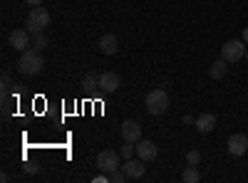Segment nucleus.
I'll use <instances>...</instances> for the list:
<instances>
[{"label":"nucleus","instance_id":"1","mask_svg":"<svg viewBox=\"0 0 248 183\" xmlns=\"http://www.w3.org/2000/svg\"><path fill=\"white\" fill-rule=\"evenodd\" d=\"M17 72L23 74V77H35V74H40L43 72V67H45V59L40 57V52L37 50H25L23 55H20V59H17Z\"/></svg>","mask_w":248,"mask_h":183},{"label":"nucleus","instance_id":"2","mask_svg":"<svg viewBox=\"0 0 248 183\" xmlns=\"http://www.w3.org/2000/svg\"><path fill=\"white\" fill-rule=\"evenodd\" d=\"M169 104H171V99H169V92H167V89L156 87V89H152V92L147 94V112H149L152 116L167 114V112H169Z\"/></svg>","mask_w":248,"mask_h":183},{"label":"nucleus","instance_id":"3","mask_svg":"<svg viewBox=\"0 0 248 183\" xmlns=\"http://www.w3.org/2000/svg\"><path fill=\"white\" fill-rule=\"evenodd\" d=\"M50 10H45V8H32L30 10V15H28V20H25V28L32 32V35H37V32H45V28H50Z\"/></svg>","mask_w":248,"mask_h":183},{"label":"nucleus","instance_id":"4","mask_svg":"<svg viewBox=\"0 0 248 183\" xmlns=\"http://www.w3.org/2000/svg\"><path fill=\"white\" fill-rule=\"evenodd\" d=\"M97 169L102 171V173H112V171H117V169H122V154L119 151H114V149H105V151H99V156H97Z\"/></svg>","mask_w":248,"mask_h":183},{"label":"nucleus","instance_id":"5","mask_svg":"<svg viewBox=\"0 0 248 183\" xmlns=\"http://www.w3.org/2000/svg\"><path fill=\"white\" fill-rule=\"evenodd\" d=\"M246 50H248V45L243 40H229V42L221 47V57L231 65V62H238V59L246 57Z\"/></svg>","mask_w":248,"mask_h":183},{"label":"nucleus","instance_id":"6","mask_svg":"<svg viewBox=\"0 0 248 183\" xmlns=\"http://www.w3.org/2000/svg\"><path fill=\"white\" fill-rule=\"evenodd\" d=\"M30 35H32V32H30L28 28H15V30L10 32V37H8V42H10V47H13V50L25 52V50H30V45H32Z\"/></svg>","mask_w":248,"mask_h":183},{"label":"nucleus","instance_id":"7","mask_svg":"<svg viewBox=\"0 0 248 183\" xmlns=\"http://www.w3.org/2000/svg\"><path fill=\"white\" fill-rule=\"evenodd\" d=\"M144 164H147V161H141L139 156L134 158H124V164H122V171L124 173H127V178L129 181H134V178H141L144 173H147V166H144Z\"/></svg>","mask_w":248,"mask_h":183},{"label":"nucleus","instance_id":"8","mask_svg":"<svg viewBox=\"0 0 248 183\" xmlns=\"http://www.w3.org/2000/svg\"><path fill=\"white\" fill-rule=\"evenodd\" d=\"M119 134L124 141H129V144H137V141H141V124L134 119H127L124 124L119 127Z\"/></svg>","mask_w":248,"mask_h":183},{"label":"nucleus","instance_id":"9","mask_svg":"<svg viewBox=\"0 0 248 183\" xmlns=\"http://www.w3.org/2000/svg\"><path fill=\"white\" fill-rule=\"evenodd\" d=\"M134 149H137V156H139L141 161H154V158H156V154H159L156 144H154V141H147V139L137 141Z\"/></svg>","mask_w":248,"mask_h":183},{"label":"nucleus","instance_id":"10","mask_svg":"<svg viewBox=\"0 0 248 183\" xmlns=\"http://www.w3.org/2000/svg\"><path fill=\"white\" fill-rule=\"evenodd\" d=\"M226 146H229V154L231 156H243L248 151V136L246 134H233Z\"/></svg>","mask_w":248,"mask_h":183},{"label":"nucleus","instance_id":"11","mask_svg":"<svg viewBox=\"0 0 248 183\" xmlns=\"http://www.w3.org/2000/svg\"><path fill=\"white\" fill-rule=\"evenodd\" d=\"M99 89L107 92V94L117 92L119 89V74L117 72H102L99 74Z\"/></svg>","mask_w":248,"mask_h":183},{"label":"nucleus","instance_id":"12","mask_svg":"<svg viewBox=\"0 0 248 183\" xmlns=\"http://www.w3.org/2000/svg\"><path fill=\"white\" fill-rule=\"evenodd\" d=\"M194 127H196V131H199V134H211V131L216 129V116H214L211 112H206V114L196 116Z\"/></svg>","mask_w":248,"mask_h":183},{"label":"nucleus","instance_id":"13","mask_svg":"<svg viewBox=\"0 0 248 183\" xmlns=\"http://www.w3.org/2000/svg\"><path fill=\"white\" fill-rule=\"evenodd\" d=\"M117 50H119V40H117L112 32L99 37V52H102V55H117Z\"/></svg>","mask_w":248,"mask_h":183},{"label":"nucleus","instance_id":"14","mask_svg":"<svg viewBox=\"0 0 248 183\" xmlns=\"http://www.w3.org/2000/svg\"><path fill=\"white\" fill-rule=\"evenodd\" d=\"M226 72H229V62L221 57V59H216V62L209 67V77H214V79H223L226 77Z\"/></svg>","mask_w":248,"mask_h":183},{"label":"nucleus","instance_id":"15","mask_svg":"<svg viewBox=\"0 0 248 183\" xmlns=\"http://www.w3.org/2000/svg\"><path fill=\"white\" fill-rule=\"evenodd\" d=\"M181 181H184V183H199V181H201L199 169H196V166H189V169L181 173Z\"/></svg>","mask_w":248,"mask_h":183},{"label":"nucleus","instance_id":"16","mask_svg":"<svg viewBox=\"0 0 248 183\" xmlns=\"http://www.w3.org/2000/svg\"><path fill=\"white\" fill-rule=\"evenodd\" d=\"M47 47V35L45 32H37V35H32V50H45Z\"/></svg>","mask_w":248,"mask_h":183},{"label":"nucleus","instance_id":"17","mask_svg":"<svg viewBox=\"0 0 248 183\" xmlns=\"http://www.w3.org/2000/svg\"><path fill=\"white\" fill-rule=\"evenodd\" d=\"M82 87H85V89H94V87H99V77H94V74H85V77H82Z\"/></svg>","mask_w":248,"mask_h":183},{"label":"nucleus","instance_id":"18","mask_svg":"<svg viewBox=\"0 0 248 183\" xmlns=\"http://www.w3.org/2000/svg\"><path fill=\"white\" fill-rule=\"evenodd\" d=\"M186 164H189V166H199L201 164V151L191 149L189 154H186Z\"/></svg>","mask_w":248,"mask_h":183},{"label":"nucleus","instance_id":"19","mask_svg":"<svg viewBox=\"0 0 248 183\" xmlns=\"http://www.w3.org/2000/svg\"><path fill=\"white\" fill-rule=\"evenodd\" d=\"M134 151H137V149H134V144H129V141H124V146L119 149L122 158H132V156H134Z\"/></svg>","mask_w":248,"mask_h":183},{"label":"nucleus","instance_id":"20","mask_svg":"<svg viewBox=\"0 0 248 183\" xmlns=\"http://www.w3.org/2000/svg\"><path fill=\"white\" fill-rule=\"evenodd\" d=\"M109 181H112V183H124V181H129V178H127V173H124L122 169H117V171L109 173Z\"/></svg>","mask_w":248,"mask_h":183},{"label":"nucleus","instance_id":"21","mask_svg":"<svg viewBox=\"0 0 248 183\" xmlns=\"http://www.w3.org/2000/svg\"><path fill=\"white\" fill-rule=\"evenodd\" d=\"M10 84H13V82H10V77H8V74H3V89H5V92L10 89Z\"/></svg>","mask_w":248,"mask_h":183},{"label":"nucleus","instance_id":"22","mask_svg":"<svg viewBox=\"0 0 248 183\" xmlns=\"http://www.w3.org/2000/svg\"><path fill=\"white\" fill-rule=\"evenodd\" d=\"M25 3H28L30 8H37V5H43V0H25Z\"/></svg>","mask_w":248,"mask_h":183},{"label":"nucleus","instance_id":"23","mask_svg":"<svg viewBox=\"0 0 248 183\" xmlns=\"http://www.w3.org/2000/svg\"><path fill=\"white\" fill-rule=\"evenodd\" d=\"M25 171H28V173H37V166H32V164H28V166H25Z\"/></svg>","mask_w":248,"mask_h":183},{"label":"nucleus","instance_id":"24","mask_svg":"<svg viewBox=\"0 0 248 183\" xmlns=\"http://www.w3.org/2000/svg\"><path fill=\"white\" fill-rule=\"evenodd\" d=\"M243 42L248 45V28H243Z\"/></svg>","mask_w":248,"mask_h":183},{"label":"nucleus","instance_id":"25","mask_svg":"<svg viewBox=\"0 0 248 183\" xmlns=\"http://www.w3.org/2000/svg\"><path fill=\"white\" fill-rule=\"evenodd\" d=\"M246 62H248V50H246Z\"/></svg>","mask_w":248,"mask_h":183}]
</instances>
